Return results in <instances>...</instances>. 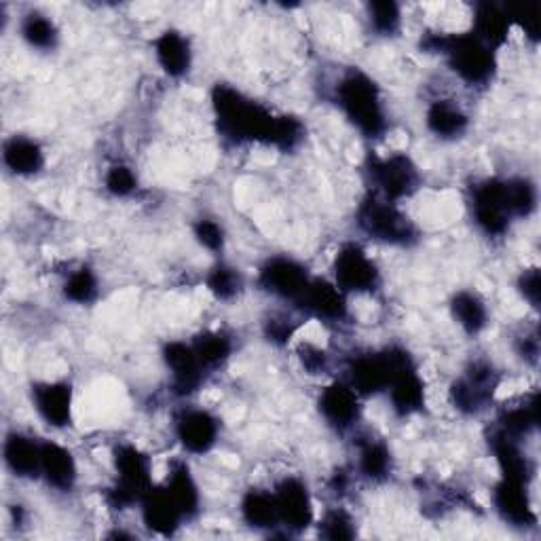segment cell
Masks as SVG:
<instances>
[{
  "mask_svg": "<svg viewBox=\"0 0 541 541\" xmlns=\"http://www.w3.org/2000/svg\"><path fill=\"white\" fill-rule=\"evenodd\" d=\"M220 132L233 142H267L273 144L277 117L248 100L229 85H218L212 93Z\"/></svg>",
  "mask_w": 541,
  "mask_h": 541,
  "instance_id": "1",
  "label": "cell"
},
{
  "mask_svg": "<svg viewBox=\"0 0 541 541\" xmlns=\"http://www.w3.org/2000/svg\"><path fill=\"white\" fill-rule=\"evenodd\" d=\"M339 106L347 119L366 136H381L385 132V113L381 104V93L375 81H370L362 72H351L341 81Z\"/></svg>",
  "mask_w": 541,
  "mask_h": 541,
  "instance_id": "2",
  "label": "cell"
},
{
  "mask_svg": "<svg viewBox=\"0 0 541 541\" xmlns=\"http://www.w3.org/2000/svg\"><path fill=\"white\" fill-rule=\"evenodd\" d=\"M425 47L449 55L453 70L468 83H487L493 77L495 58L491 47L484 45L474 34L461 36H429Z\"/></svg>",
  "mask_w": 541,
  "mask_h": 541,
  "instance_id": "3",
  "label": "cell"
},
{
  "mask_svg": "<svg viewBox=\"0 0 541 541\" xmlns=\"http://www.w3.org/2000/svg\"><path fill=\"white\" fill-rule=\"evenodd\" d=\"M115 465L119 482L108 491V503L117 510H125L140 501L151 489V465L148 459L132 444H121L115 451Z\"/></svg>",
  "mask_w": 541,
  "mask_h": 541,
  "instance_id": "4",
  "label": "cell"
},
{
  "mask_svg": "<svg viewBox=\"0 0 541 541\" xmlns=\"http://www.w3.org/2000/svg\"><path fill=\"white\" fill-rule=\"evenodd\" d=\"M358 222L364 233L387 244L406 246L415 239L413 225L391 201L368 199L358 212Z\"/></svg>",
  "mask_w": 541,
  "mask_h": 541,
  "instance_id": "5",
  "label": "cell"
},
{
  "mask_svg": "<svg viewBox=\"0 0 541 541\" xmlns=\"http://www.w3.org/2000/svg\"><path fill=\"white\" fill-rule=\"evenodd\" d=\"M391 360V379H389V391H391V404H394L396 413L402 417H408L421 410L425 402L423 394V381L419 379L417 370L410 362L408 353L402 349H389Z\"/></svg>",
  "mask_w": 541,
  "mask_h": 541,
  "instance_id": "6",
  "label": "cell"
},
{
  "mask_svg": "<svg viewBox=\"0 0 541 541\" xmlns=\"http://www.w3.org/2000/svg\"><path fill=\"white\" fill-rule=\"evenodd\" d=\"M474 216L480 229L489 235L506 233L510 225L508 189L503 180H489L474 189Z\"/></svg>",
  "mask_w": 541,
  "mask_h": 541,
  "instance_id": "7",
  "label": "cell"
},
{
  "mask_svg": "<svg viewBox=\"0 0 541 541\" xmlns=\"http://www.w3.org/2000/svg\"><path fill=\"white\" fill-rule=\"evenodd\" d=\"M370 176L383 191L387 201H398L413 195L419 184L415 163L404 155H391L389 159H375L370 165Z\"/></svg>",
  "mask_w": 541,
  "mask_h": 541,
  "instance_id": "8",
  "label": "cell"
},
{
  "mask_svg": "<svg viewBox=\"0 0 541 541\" xmlns=\"http://www.w3.org/2000/svg\"><path fill=\"white\" fill-rule=\"evenodd\" d=\"M337 286L343 292H372L379 284V271L375 263L358 246H345L334 260Z\"/></svg>",
  "mask_w": 541,
  "mask_h": 541,
  "instance_id": "9",
  "label": "cell"
},
{
  "mask_svg": "<svg viewBox=\"0 0 541 541\" xmlns=\"http://www.w3.org/2000/svg\"><path fill=\"white\" fill-rule=\"evenodd\" d=\"M279 522L292 531H303L313 522V506L305 484L298 478H286L273 493Z\"/></svg>",
  "mask_w": 541,
  "mask_h": 541,
  "instance_id": "10",
  "label": "cell"
},
{
  "mask_svg": "<svg viewBox=\"0 0 541 541\" xmlns=\"http://www.w3.org/2000/svg\"><path fill=\"white\" fill-rule=\"evenodd\" d=\"M260 286L267 292L298 301L309 286V277L303 265L290 258H273L260 271Z\"/></svg>",
  "mask_w": 541,
  "mask_h": 541,
  "instance_id": "11",
  "label": "cell"
},
{
  "mask_svg": "<svg viewBox=\"0 0 541 541\" xmlns=\"http://www.w3.org/2000/svg\"><path fill=\"white\" fill-rule=\"evenodd\" d=\"M497 387V375L489 364H474L468 377L453 385V402L463 413H478Z\"/></svg>",
  "mask_w": 541,
  "mask_h": 541,
  "instance_id": "12",
  "label": "cell"
},
{
  "mask_svg": "<svg viewBox=\"0 0 541 541\" xmlns=\"http://www.w3.org/2000/svg\"><path fill=\"white\" fill-rule=\"evenodd\" d=\"M142 503V518L146 527L159 535H172L178 527L184 514L176 506L172 495L167 489H148L140 499Z\"/></svg>",
  "mask_w": 541,
  "mask_h": 541,
  "instance_id": "13",
  "label": "cell"
},
{
  "mask_svg": "<svg viewBox=\"0 0 541 541\" xmlns=\"http://www.w3.org/2000/svg\"><path fill=\"white\" fill-rule=\"evenodd\" d=\"M176 434L186 451L208 453L218 438V421L205 410H189L178 419Z\"/></svg>",
  "mask_w": 541,
  "mask_h": 541,
  "instance_id": "14",
  "label": "cell"
},
{
  "mask_svg": "<svg viewBox=\"0 0 541 541\" xmlns=\"http://www.w3.org/2000/svg\"><path fill=\"white\" fill-rule=\"evenodd\" d=\"M163 356L174 375V387L178 394H193L203 379V364L199 362L195 349L186 347L184 343H170L165 347Z\"/></svg>",
  "mask_w": 541,
  "mask_h": 541,
  "instance_id": "15",
  "label": "cell"
},
{
  "mask_svg": "<svg viewBox=\"0 0 541 541\" xmlns=\"http://www.w3.org/2000/svg\"><path fill=\"white\" fill-rule=\"evenodd\" d=\"M525 489L527 484L512 480H501L495 489V508L501 518L514 527H531L537 520Z\"/></svg>",
  "mask_w": 541,
  "mask_h": 541,
  "instance_id": "16",
  "label": "cell"
},
{
  "mask_svg": "<svg viewBox=\"0 0 541 541\" xmlns=\"http://www.w3.org/2000/svg\"><path fill=\"white\" fill-rule=\"evenodd\" d=\"M391 360L389 353H370L351 364V383L360 394L372 396L389 387Z\"/></svg>",
  "mask_w": 541,
  "mask_h": 541,
  "instance_id": "17",
  "label": "cell"
},
{
  "mask_svg": "<svg viewBox=\"0 0 541 541\" xmlns=\"http://www.w3.org/2000/svg\"><path fill=\"white\" fill-rule=\"evenodd\" d=\"M36 410L41 417L53 425L64 427L70 423V410H72V391L66 383H41L32 389Z\"/></svg>",
  "mask_w": 541,
  "mask_h": 541,
  "instance_id": "18",
  "label": "cell"
},
{
  "mask_svg": "<svg viewBox=\"0 0 541 541\" xmlns=\"http://www.w3.org/2000/svg\"><path fill=\"white\" fill-rule=\"evenodd\" d=\"M309 313L324 317V320H343L347 313L345 296L339 286H332L328 282H309L303 296L296 301Z\"/></svg>",
  "mask_w": 541,
  "mask_h": 541,
  "instance_id": "19",
  "label": "cell"
},
{
  "mask_svg": "<svg viewBox=\"0 0 541 541\" xmlns=\"http://www.w3.org/2000/svg\"><path fill=\"white\" fill-rule=\"evenodd\" d=\"M491 446H493L499 468L503 472V480L529 484V480L533 478V463L529 461L525 453L520 451L516 438L497 432L491 440Z\"/></svg>",
  "mask_w": 541,
  "mask_h": 541,
  "instance_id": "20",
  "label": "cell"
},
{
  "mask_svg": "<svg viewBox=\"0 0 541 541\" xmlns=\"http://www.w3.org/2000/svg\"><path fill=\"white\" fill-rule=\"evenodd\" d=\"M320 410L322 415L337 427H349L353 421L358 419L360 406L356 391L343 383H334L324 389L320 396Z\"/></svg>",
  "mask_w": 541,
  "mask_h": 541,
  "instance_id": "21",
  "label": "cell"
},
{
  "mask_svg": "<svg viewBox=\"0 0 541 541\" xmlns=\"http://www.w3.org/2000/svg\"><path fill=\"white\" fill-rule=\"evenodd\" d=\"M41 474L47 478L51 487L68 491L77 480V465L72 455L60 444L45 442L41 444Z\"/></svg>",
  "mask_w": 541,
  "mask_h": 541,
  "instance_id": "22",
  "label": "cell"
},
{
  "mask_svg": "<svg viewBox=\"0 0 541 541\" xmlns=\"http://www.w3.org/2000/svg\"><path fill=\"white\" fill-rule=\"evenodd\" d=\"M155 51H157V60L161 68L170 74V77H182L184 72H189L191 49H189V43L184 41L182 34L174 30L163 32L155 43Z\"/></svg>",
  "mask_w": 541,
  "mask_h": 541,
  "instance_id": "23",
  "label": "cell"
},
{
  "mask_svg": "<svg viewBox=\"0 0 541 541\" xmlns=\"http://www.w3.org/2000/svg\"><path fill=\"white\" fill-rule=\"evenodd\" d=\"M5 165L17 176H32L43 167L45 157L41 146L30 138H11L5 144Z\"/></svg>",
  "mask_w": 541,
  "mask_h": 541,
  "instance_id": "24",
  "label": "cell"
},
{
  "mask_svg": "<svg viewBox=\"0 0 541 541\" xmlns=\"http://www.w3.org/2000/svg\"><path fill=\"white\" fill-rule=\"evenodd\" d=\"M5 461L17 476L41 474V444L13 434L5 442Z\"/></svg>",
  "mask_w": 541,
  "mask_h": 541,
  "instance_id": "25",
  "label": "cell"
},
{
  "mask_svg": "<svg viewBox=\"0 0 541 541\" xmlns=\"http://www.w3.org/2000/svg\"><path fill=\"white\" fill-rule=\"evenodd\" d=\"M510 17L497 5H478L476 9V39H480L487 47H499L508 39Z\"/></svg>",
  "mask_w": 541,
  "mask_h": 541,
  "instance_id": "26",
  "label": "cell"
},
{
  "mask_svg": "<svg viewBox=\"0 0 541 541\" xmlns=\"http://www.w3.org/2000/svg\"><path fill=\"white\" fill-rule=\"evenodd\" d=\"M241 514L254 529H273L279 525L275 495L265 491H250L241 503Z\"/></svg>",
  "mask_w": 541,
  "mask_h": 541,
  "instance_id": "27",
  "label": "cell"
},
{
  "mask_svg": "<svg viewBox=\"0 0 541 541\" xmlns=\"http://www.w3.org/2000/svg\"><path fill=\"white\" fill-rule=\"evenodd\" d=\"M427 127L438 138H457L468 127V117L449 102H436L427 110Z\"/></svg>",
  "mask_w": 541,
  "mask_h": 541,
  "instance_id": "28",
  "label": "cell"
},
{
  "mask_svg": "<svg viewBox=\"0 0 541 541\" xmlns=\"http://www.w3.org/2000/svg\"><path fill=\"white\" fill-rule=\"evenodd\" d=\"M167 493L172 495V499L176 501V506L180 508V512L184 516H191L197 512L199 508V491L197 484L189 472L186 465H176L172 470L170 482H167Z\"/></svg>",
  "mask_w": 541,
  "mask_h": 541,
  "instance_id": "29",
  "label": "cell"
},
{
  "mask_svg": "<svg viewBox=\"0 0 541 541\" xmlns=\"http://www.w3.org/2000/svg\"><path fill=\"white\" fill-rule=\"evenodd\" d=\"M453 315L459 326L470 334H478L487 326V307L472 292H459L453 298Z\"/></svg>",
  "mask_w": 541,
  "mask_h": 541,
  "instance_id": "30",
  "label": "cell"
},
{
  "mask_svg": "<svg viewBox=\"0 0 541 541\" xmlns=\"http://www.w3.org/2000/svg\"><path fill=\"white\" fill-rule=\"evenodd\" d=\"M537 419H539V398L533 396L527 404H520L503 413L499 432L518 438L522 434L531 432V429L537 425Z\"/></svg>",
  "mask_w": 541,
  "mask_h": 541,
  "instance_id": "31",
  "label": "cell"
},
{
  "mask_svg": "<svg viewBox=\"0 0 541 541\" xmlns=\"http://www.w3.org/2000/svg\"><path fill=\"white\" fill-rule=\"evenodd\" d=\"M203 368H214L231 356V341L220 332H208L193 345Z\"/></svg>",
  "mask_w": 541,
  "mask_h": 541,
  "instance_id": "32",
  "label": "cell"
},
{
  "mask_svg": "<svg viewBox=\"0 0 541 541\" xmlns=\"http://www.w3.org/2000/svg\"><path fill=\"white\" fill-rule=\"evenodd\" d=\"M360 470L370 480H383L391 470V455L381 442H368L360 453Z\"/></svg>",
  "mask_w": 541,
  "mask_h": 541,
  "instance_id": "33",
  "label": "cell"
},
{
  "mask_svg": "<svg viewBox=\"0 0 541 541\" xmlns=\"http://www.w3.org/2000/svg\"><path fill=\"white\" fill-rule=\"evenodd\" d=\"M24 39L28 41V45L36 47V49H51L55 45V39H58V32H55V26L47 20L45 15H28V20L24 22L22 28Z\"/></svg>",
  "mask_w": 541,
  "mask_h": 541,
  "instance_id": "34",
  "label": "cell"
},
{
  "mask_svg": "<svg viewBox=\"0 0 541 541\" xmlns=\"http://www.w3.org/2000/svg\"><path fill=\"white\" fill-rule=\"evenodd\" d=\"M508 189V203H510V212L512 216H529L535 208V186L527 180H508L506 182Z\"/></svg>",
  "mask_w": 541,
  "mask_h": 541,
  "instance_id": "35",
  "label": "cell"
},
{
  "mask_svg": "<svg viewBox=\"0 0 541 541\" xmlns=\"http://www.w3.org/2000/svg\"><path fill=\"white\" fill-rule=\"evenodd\" d=\"M64 294L74 303H91L98 294V279L89 269H79L70 275Z\"/></svg>",
  "mask_w": 541,
  "mask_h": 541,
  "instance_id": "36",
  "label": "cell"
},
{
  "mask_svg": "<svg viewBox=\"0 0 541 541\" xmlns=\"http://www.w3.org/2000/svg\"><path fill=\"white\" fill-rule=\"evenodd\" d=\"M208 286H210L212 294L216 298H220V301H229V298H233L239 292L241 279L235 269H231L227 265H218L208 275Z\"/></svg>",
  "mask_w": 541,
  "mask_h": 541,
  "instance_id": "37",
  "label": "cell"
},
{
  "mask_svg": "<svg viewBox=\"0 0 541 541\" xmlns=\"http://www.w3.org/2000/svg\"><path fill=\"white\" fill-rule=\"evenodd\" d=\"M370 22L381 34H394L400 26V7L391 0H379L370 5Z\"/></svg>",
  "mask_w": 541,
  "mask_h": 541,
  "instance_id": "38",
  "label": "cell"
},
{
  "mask_svg": "<svg viewBox=\"0 0 541 541\" xmlns=\"http://www.w3.org/2000/svg\"><path fill=\"white\" fill-rule=\"evenodd\" d=\"M303 140V123L294 117H277L273 146L282 151H292V148Z\"/></svg>",
  "mask_w": 541,
  "mask_h": 541,
  "instance_id": "39",
  "label": "cell"
},
{
  "mask_svg": "<svg viewBox=\"0 0 541 541\" xmlns=\"http://www.w3.org/2000/svg\"><path fill=\"white\" fill-rule=\"evenodd\" d=\"M356 535L353 529V520L345 512H330L322 522V537L326 539H351Z\"/></svg>",
  "mask_w": 541,
  "mask_h": 541,
  "instance_id": "40",
  "label": "cell"
},
{
  "mask_svg": "<svg viewBox=\"0 0 541 541\" xmlns=\"http://www.w3.org/2000/svg\"><path fill=\"white\" fill-rule=\"evenodd\" d=\"M106 189L117 195V197H125L136 189V176L134 172L129 170L125 165H115L113 170L106 174Z\"/></svg>",
  "mask_w": 541,
  "mask_h": 541,
  "instance_id": "41",
  "label": "cell"
},
{
  "mask_svg": "<svg viewBox=\"0 0 541 541\" xmlns=\"http://www.w3.org/2000/svg\"><path fill=\"white\" fill-rule=\"evenodd\" d=\"M195 237L199 244L203 248H208L212 252H218L222 248V244H225V233H222L220 225L214 220H199L195 225Z\"/></svg>",
  "mask_w": 541,
  "mask_h": 541,
  "instance_id": "42",
  "label": "cell"
},
{
  "mask_svg": "<svg viewBox=\"0 0 541 541\" xmlns=\"http://www.w3.org/2000/svg\"><path fill=\"white\" fill-rule=\"evenodd\" d=\"M508 17L510 22L516 20L522 28H525V32L531 36V39L537 41V32H539V17H537V7H508Z\"/></svg>",
  "mask_w": 541,
  "mask_h": 541,
  "instance_id": "43",
  "label": "cell"
},
{
  "mask_svg": "<svg viewBox=\"0 0 541 541\" xmlns=\"http://www.w3.org/2000/svg\"><path fill=\"white\" fill-rule=\"evenodd\" d=\"M520 292L522 296L527 298V301L533 307H539V298H541V279H539V271L537 269H529L520 275Z\"/></svg>",
  "mask_w": 541,
  "mask_h": 541,
  "instance_id": "44",
  "label": "cell"
},
{
  "mask_svg": "<svg viewBox=\"0 0 541 541\" xmlns=\"http://www.w3.org/2000/svg\"><path fill=\"white\" fill-rule=\"evenodd\" d=\"M294 330H296V326L290 320H286V317H277V320H271L267 324V337L271 343L284 345L290 341Z\"/></svg>",
  "mask_w": 541,
  "mask_h": 541,
  "instance_id": "45",
  "label": "cell"
},
{
  "mask_svg": "<svg viewBox=\"0 0 541 541\" xmlns=\"http://www.w3.org/2000/svg\"><path fill=\"white\" fill-rule=\"evenodd\" d=\"M301 360H303V366L311 372V375H317V372L326 370V353L311 347V345L301 347Z\"/></svg>",
  "mask_w": 541,
  "mask_h": 541,
  "instance_id": "46",
  "label": "cell"
}]
</instances>
